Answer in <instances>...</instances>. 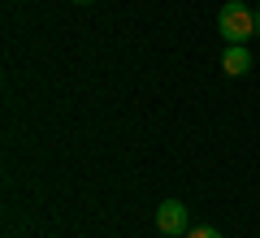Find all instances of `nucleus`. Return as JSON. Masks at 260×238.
I'll list each match as a JSON object with an SVG mask.
<instances>
[{"label":"nucleus","instance_id":"nucleus-4","mask_svg":"<svg viewBox=\"0 0 260 238\" xmlns=\"http://www.w3.org/2000/svg\"><path fill=\"white\" fill-rule=\"evenodd\" d=\"M186 238H221V229H213V225H200V229H186Z\"/></svg>","mask_w":260,"mask_h":238},{"label":"nucleus","instance_id":"nucleus-6","mask_svg":"<svg viewBox=\"0 0 260 238\" xmlns=\"http://www.w3.org/2000/svg\"><path fill=\"white\" fill-rule=\"evenodd\" d=\"M74 5H91V0H74Z\"/></svg>","mask_w":260,"mask_h":238},{"label":"nucleus","instance_id":"nucleus-2","mask_svg":"<svg viewBox=\"0 0 260 238\" xmlns=\"http://www.w3.org/2000/svg\"><path fill=\"white\" fill-rule=\"evenodd\" d=\"M156 229L165 238H186V229H191V221H186V203L182 199H165L156 208Z\"/></svg>","mask_w":260,"mask_h":238},{"label":"nucleus","instance_id":"nucleus-3","mask_svg":"<svg viewBox=\"0 0 260 238\" xmlns=\"http://www.w3.org/2000/svg\"><path fill=\"white\" fill-rule=\"evenodd\" d=\"M221 70L230 74V78H243V74L251 70V52H247V44H225V56H221Z\"/></svg>","mask_w":260,"mask_h":238},{"label":"nucleus","instance_id":"nucleus-1","mask_svg":"<svg viewBox=\"0 0 260 238\" xmlns=\"http://www.w3.org/2000/svg\"><path fill=\"white\" fill-rule=\"evenodd\" d=\"M217 30L225 35V44H247V39H256V13L239 0H230L217 13Z\"/></svg>","mask_w":260,"mask_h":238},{"label":"nucleus","instance_id":"nucleus-5","mask_svg":"<svg viewBox=\"0 0 260 238\" xmlns=\"http://www.w3.org/2000/svg\"><path fill=\"white\" fill-rule=\"evenodd\" d=\"M256 39H260V9H256Z\"/></svg>","mask_w":260,"mask_h":238}]
</instances>
